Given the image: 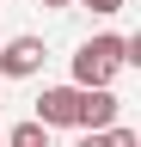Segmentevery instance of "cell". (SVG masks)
<instances>
[{
  "label": "cell",
  "mask_w": 141,
  "mask_h": 147,
  "mask_svg": "<svg viewBox=\"0 0 141 147\" xmlns=\"http://www.w3.org/2000/svg\"><path fill=\"white\" fill-rule=\"evenodd\" d=\"M129 67V37H86L74 49V86L80 92H111V80Z\"/></svg>",
  "instance_id": "1"
},
{
  "label": "cell",
  "mask_w": 141,
  "mask_h": 147,
  "mask_svg": "<svg viewBox=\"0 0 141 147\" xmlns=\"http://www.w3.org/2000/svg\"><path fill=\"white\" fill-rule=\"evenodd\" d=\"M31 123L37 129H80V86H43Z\"/></svg>",
  "instance_id": "2"
},
{
  "label": "cell",
  "mask_w": 141,
  "mask_h": 147,
  "mask_svg": "<svg viewBox=\"0 0 141 147\" xmlns=\"http://www.w3.org/2000/svg\"><path fill=\"white\" fill-rule=\"evenodd\" d=\"M43 37H6V43H0V74H6V80H31V74L43 67Z\"/></svg>",
  "instance_id": "3"
},
{
  "label": "cell",
  "mask_w": 141,
  "mask_h": 147,
  "mask_svg": "<svg viewBox=\"0 0 141 147\" xmlns=\"http://www.w3.org/2000/svg\"><path fill=\"white\" fill-rule=\"evenodd\" d=\"M117 110H123L117 92H80V135H104V129H117Z\"/></svg>",
  "instance_id": "4"
},
{
  "label": "cell",
  "mask_w": 141,
  "mask_h": 147,
  "mask_svg": "<svg viewBox=\"0 0 141 147\" xmlns=\"http://www.w3.org/2000/svg\"><path fill=\"white\" fill-rule=\"evenodd\" d=\"M0 147H49V129H37V123H12V129H0Z\"/></svg>",
  "instance_id": "5"
},
{
  "label": "cell",
  "mask_w": 141,
  "mask_h": 147,
  "mask_svg": "<svg viewBox=\"0 0 141 147\" xmlns=\"http://www.w3.org/2000/svg\"><path fill=\"white\" fill-rule=\"evenodd\" d=\"M74 147H141V135H135V129H123V123H117V129H104V135H80Z\"/></svg>",
  "instance_id": "6"
},
{
  "label": "cell",
  "mask_w": 141,
  "mask_h": 147,
  "mask_svg": "<svg viewBox=\"0 0 141 147\" xmlns=\"http://www.w3.org/2000/svg\"><path fill=\"white\" fill-rule=\"evenodd\" d=\"M74 6H92L98 18H111V12H123V0H74Z\"/></svg>",
  "instance_id": "7"
},
{
  "label": "cell",
  "mask_w": 141,
  "mask_h": 147,
  "mask_svg": "<svg viewBox=\"0 0 141 147\" xmlns=\"http://www.w3.org/2000/svg\"><path fill=\"white\" fill-rule=\"evenodd\" d=\"M37 6H55V12H61V6H74V0H37Z\"/></svg>",
  "instance_id": "8"
}]
</instances>
